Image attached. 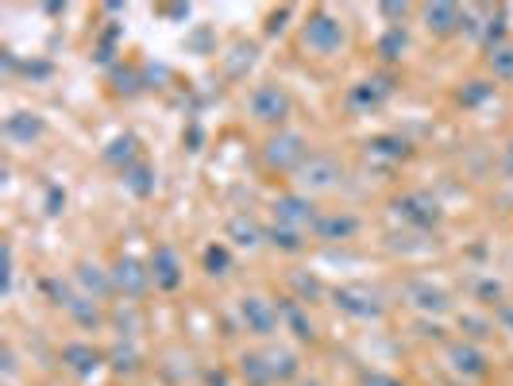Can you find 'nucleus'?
Masks as SVG:
<instances>
[{
  "mask_svg": "<svg viewBox=\"0 0 513 386\" xmlns=\"http://www.w3.org/2000/svg\"><path fill=\"white\" fill-rule=\"evenodd\" d=\"M344 43H348V31H344V24H340L332 12H324V8L309 12V20L301 24V47H305L309 55L332 58L344 51Z\"/></svg>",
  "mask_w": 513,
  "mask_h": 386,
  "instance_id": "f257e3e1",
  "label": "nucleus"
},
{
  "mask_svg": "<svg viewBox=\"0 0 513 386\" xmlns=\"http://www.w3.org/2000/svg\"><path fill=\"white\" fill-rule=\"evenodd\" d=\"M278 313H282V325L294 332L297 340H317V329H313V321H309V313H305V305L297 302V298H282L278 302Z\"/></svg>",
  "mask_w": 513,
  "mask_h": 386,
  "instance_id": "f3484780",
  "label": "nucleus"
},
{
  "mask_svg": "<svg viewBox=\"0 0 513 386\" xmlns=\"http://www.w3.org/2000/svg\"><path fill=\"white\" fill-rule=\"evenodd\" d=\"M112 282H116V290L124 294V298H147V290L155 286V278H151V263H139L135 255H120L116 259V267H112Z\"/></svg>",
  "mask_w": 513,
  "mask_h": 386,
  "instance_id": "20e7f679",
  "label": "nucleus"
},
{
  "mask_svg": "<svg viewBox=\"0 0 513 386\" xmlns=\"http://www.w3.org/2000/svg\"><path fill=\"white\" fill-rule=\"evenodd\" d=\"M405 298H409V305H413L417 313H425V317H444V313L452 309V294H448L444 286H436L432 278H413V282L405 286Z\"/></svg>",
  "mask_w": 513,
  "mask_h": 386,
  "instance_id": "39448f33",
  "label": "nucleus"
},
{
  "mask_svg": "<svg viewBox=\"0 0 513 386\" xmlns=\"http://www.w3.org/2000/svg\"><path fill=\"white\" fill-rule=\"evenodd\" d=\"M340 178H344V166L336 163L332 155H309L305 166L297 170L301 190H332Z\"/></svg>",
  "mask_w": 513,
  "mask_h": 386,
  "instance_id": "9b49d317",
  "label": "nucleus"
},
{
  "mask_svg": "<svg viewBox=\"0 0 513 386\" xmlns=\"http://www.w3.org/2000/svg\"><path fill=\"white\" fill-rule=\"evenodd\" d=\"M490 74L494 78H502V82H510L513 78V47L510 43H498V47H490Z\"/></svg>",
  "mask_w": 513,
  "mask_h": 386,
  "instance_id": "b1692460",
  "label": "nucleus"
},
{
  "mask_svg": "<svg viewBox=\"0 0 513 386\" xmlns=\"http://www.w3.org/2000/svg\"><path fill=\"white\" fill-rule=\"evenodd\" d=\"M305 386H324V383H317V379H309V383H305Z\"/></svg>",
  "mask_w": 513,
  "mask_h": 386,
  "instance_id": "f704fd0d",
  "label": "nucleus"
},
{
  "mask_svg": "<svg viewBox=\"0 0 513 386\" xmlns=\"http://www.w3.org/2000/svg\"><path fill=\"white\" fill-rule=\"evenodd\" d=\"M151 278H155V290L162 294H174L182 282H186V271H182V259L170 244H159L151 251Z\"/></svg>",
  "mask_w": 513,
  "mask_h": 386,
  "instance_id": "9d476101",
  "label": "nucleus"
},
{
  "mask_svg": "<svg viewBox=\"0 0 513 386\" xmlns=\"http://www.w3.org/2000/svg\"><path fill=\"white\" fill-rule=\"evenodd\" d=\"M58 305L78 321L81 329H97V325H101V309H97L93 298H85V294H66V290H62V294H58Z\"/></svg>",
  "mask_w": 513,
  "mask_h": 386,
  "instance_id": "6ab92c4d",
  "label": "nucleus"
},
{
  "mask_svg": "<svg viewBox=\"0 0 513 386\" xmlns=\"http://www.w3.org/2000/svg\"><path fill=\"white\" fill-rule=\"evenodd\" d=\"M124 182L132 186L135 197H147V193L155 190V178H151V166H147V163L128 166V170H124Z\"/></svg>",
  "mask_w": 513,
  "mask_h": 386,
  "instance_id": "a878e982",
  "label": "nucleus"
},
{
  "mask_svg": "<svg viewBox=\"0 0 513 386\" xmlns=\"http://www.w3.org/2000/svg\"><path fill=\"white\" fill-rule=\"evenodd\" d=\"M363 386H405V383H398V379H386V375H371Z\"/></svg>",
  "mask_w": 513,
  "mask_h": 386,
  "instance_id": "2f4dec72",
  "label": "nucleus"
},
{
  "mask_svg": "<svg viewBox=\"0 0 513 386\" xmlns=\"http://www.w3.org/2000/svg\"><path fill=\"white\" fill-rule=\"evenodd\" d=\"M502 170L513 178V139H510V147H506V159H502Z\"/></svg>",
  "mask_w": 513,
  "mask_h": 386,
  "instance_id": "72a5a7b5",
  "label": "nucleus"
},
{
  "mask_svg": "<svg viewBox=\"0 0 513 386\" xmlns=\"http://www.w3.org/2000/svg\"><path fill=\"white\" fill-rule=\"evenodd\" d=\"M274 217H278L282 228H294V232H309L313 224L321 221L317 205H313L309 197H301V193H286V197H278V201H274Z\"/></svg>",
  "mask_w": 513,
  "mask_h": 386,
  "instance_id": "6e6552de",
  "label": "nucleus"
},
{
  "mask_svg": "<svg viewBox=\"0 0 513 386\" xmlns=\"http://www.w3.org/2000/svg\"><path fill=\"white\" fill-rule=\"evenodd\" d=\"M228 240H232V244H240V248H259V244H263V232H259V224L255 221L236 217V221L228 224Z\"/></svg>",
  "mask_w": 513,
  "mask_h": 386,
  "instance_id": "5701e85b",
  "label": "nucleus"
},
{
  "mask_svg": "<svg viewBox=\"0 0 513 386\" xmlns=\"http://www.w3.org/2000/svg\"><path fill=\"white\" fill-rule=\"evenodd\" d=\"M240 317L247 332H255V336H274L278 325H282V313H278V305L263 298V294H247L240 302Z\"/></svg>",
  "mask_w": 513,
  "mask_h": 386,
  "instance_id": "423d86ee",
  "label": "nucleus"
},
{
  "mask_svg": "<svg viewBox=\"0 0 513 386\" xmlns=\"http://www.w3.org/2000/svg\"><path fill=\"white\" fill-rule=\"evenodd\" d=\"M355 228H359V221L355 217H340V213H328V217H321V221L313 224V232L321 240H348Z\"/></svg>",
  "mask_w": 513,
  "mask_h": 386,
  "instance_id": "412c9836",
  "label": "nucleus"
},
{
  "mask_svg": "<svg viewBox=\"0 0 513 386\" xmlns=\"http://www.w3.org/2000/svg\"><path fill=\"white\" fill-rule=\"evenodd\" d=\"M209 386H232L228 383V371H209Z\"/></svg>",
  "mask_w": 513,
  "mask_h": 386,
  "instance_id": "473e14b6",
  "label": "nucleus"
},
{
  "mask_svg": "<svg viewBox=\"0 0 513 386\" xmlns=\"http://www.w3.org/2000/svg\"><path fill=\"white\" fill-rule=\"evenodd\" d=\"M394 93V82L390 78H367V82H359V85H351V93H348V105L355 112H367V109H378L386 97Z\"/></svg>",
  "mask_w": 513,
  "mask_h": 386,
  "instance_id": "ddd939ff",
  "label": "nucleus"
},
{
  "mask_svg": "<svg viewBox=\"0 0 513 386\" xmlns=\"http://www.w3.org/2000/svg\"><path fill=\"white\" fill-rule=\"evenodd\" d=\"M74 278H78L81 294H85V298H93V302H101V298H108V294L116 290V282H112V271H101L97 263H78Z\"/></svg>",
  "mask_w": 513,
  "mask_h": 386,
  "instance_id": "4468645a",
  "label": "nucleus"
},
{
  "mask_svg": "<svg viewBox=\"0 0 513 386\" xmlns=\"http://www.w3.org/2000/svg\"><path fill=\"white\" fill-rule=\"evenodd\" d=\"M486 97H494V85L490 82H467L459 89V101L463 105H483Z\"/></svg>",
  "mask_w": 513,
  "mask_h": 386,
  "instance_id": "c756f323",
  "label": "nucleus"
},
{
  "mask_svg": "<svg viewBox=\"0 0 513 386\" xmlns=\"http://www.w3.org/2000/svg\"><path fill=\"white\" fill-rule=\"evenodd\" d=\"M494 321H498V325H502V329H506L513 336V305L510 302L498 305V317H494Z\"/></svg>",
  "mask_w": 513,
  "mask_h": 386,
  "instance_id": "7c9ffc66",
  "label": "nucleus"
},
{
  "mask_svg": "<svg viewBox=\"0 0 513 386\" xmlns=\"http://www.w3.org/2000/svg\"><path fill=\"white\" fill-rule=\"evenodd\" d=\"M240 375H243V383H247V386H278L267 352H243V356H240Z\"/></svg>",
  "mask_w": 513,
  "mask_h": 386,
  "instance_id": "a211bd4d",
  "label": "nucleus"
},
{
  "mask_svg": "<svg viewBox=\"0 0 513 386\" xmlns=\"http://www.w3.org/2000/svg\"><path fill=\"white\" fill-rule=\"evenodd\" d=\"M444 359H448V367L456 371L459 379H486V371H490L486 352L479 344H471V340H452Z\"/></svg>",
  "mask_w": 513,
  "mask_h": 386,
  "instance_id": "0eeeda50",
  "label": "nucleus"
},
{
  "mask_svg": "<svg viewBox=\"0 0 513 386\" xmlns=\"http://www.w3.org/2000/svg\"><path fill=\"white\" fill-rule=\"evenodd\" d=\"M463 12L467 8H459V4H429L421 16H425V28L432 35H452V31L463 28Z\"/></svg>",
  "mask_w": 513,
  "mask_h": 386,
  "instance_id": "dca6fc26",
  "label": "nucleus"
},
{
  "mask_svg": "<svg viewBox=\"0 0 513 386\" xmlns=\"http://www.w3.org/2000/svg\"><path fill=\"white\" fill-rule=\"evenodd\" d=\"M47 132V124H43V116H35V112H12L8 120H4V136L16 139V143H31V139H39Z\"/></svg>",
  "mask_w": 513,
  "mask_h": 386,
  "instance_id": "aec40b11",
  "label": "nucleus"
},
{
  "mask_svg": "<svg viewBox=\"0 0 513 386\" xmlns=\"http://www.w3.org/2000/svg\"><path fill=\"white\" fill-rule=\"evenodd\" d=\"M247 112L259 120V124H286V116L294 112V101L286 93V85L278 82H263L251 89L247 97Z\"/></svg>",
  "mask_w": 513,
  "mask_h": 386,
  "instance_id": "f03ea898",
  "label": "nucleus"
},
{
  "mask_svg": "<svg viewBox=\"0 0 513 386\" xmlns=\"http://www.w3.org/2000/svg\"><path fill=\"white\" fill-rule=\"evenodd\" d=\"M394 209H398V217L405 224H413V228H432V224H440V205L432 201L429 193H405L394 201Z\"/></svg>",
  "mask_w": 513,
  "mask_h": 386,
  "instance_id": "f8f14e48",
  "label": "nucleus"
},
{
  "mask_svg": "<svg viewBox=\"0 0 513 386\" xmlns=\"http://www.w3.org/2000/svg\"><path fill=\"white\" fill-rule=\"evenodd\" d=\"M405 47H409V35H405L402 24H390V31L378 39V55L386 58V62H398L405 55Z\"/></svg>",
  "mask_w": 513,
  "mask_h": 386,
  "instance_id": "4be33fe9",
  "label": "nucleus"
},
{
  "mask_svg": "<svg viewBox=\"0 0 513 386\" xmlns=\"http://www.w3.org/2000/svg\"><path fill=\"white\" fill-rule=\"evenodd\" d=\"M105 163L120 166V170H128V166H135V139L132 136H120L112 147L105 151Z\"/></svg>",
  "mask_w": 513,
  "mask_h": 386,
  "instance_id": "bb28decb",
  "label": "nucleus"
},
{
  "mask_svg": "<svg viewBox=\"0 0 513 386\" xmlns=\"http://www.w3.org/2000/svg\"><path fill=\"white\" fill-rule=\"evenodd\" d=\"M332 305H336L340 313L355 317V321H378V317H382L378 294L359 290V286H340V290H332Z\"/></svg>",
  "mask_w": 513,
  "mask_h": 386,
  "instance_id": "1a4fd4ad",
  "label": "nucleus"
},
{
  "mask_svg": "<svg viewBox=\"0 0 513 386\" xmlns=\"http://www.w3.org/2000/svg\"><path fill=\"white\" fill-rule=\"evenodd\" d=\"M62 363H66L74 375H81V379H85V375H93V371L105 363V356H101L93 344H85V340H74V344H66V348H62Z\"/></svg>",
  "mask_w": 513,
  "mask_h": 386,
  "instance_id": "2eb2a0df",
  "label": "nucleus"
},
{
  "mask_svg": "<svg viewBox=\"0 0 513 386\" xmlns=\"http://www.w3.org/2000/svg\"><path fill=\"white\" fill-rule=\"evenodd\" d=\"M228 267H232V251L224 244H209L205 248V271L209 275H228Z\"/></svg>",
  "mask_w": 513,
  "mask_h": 386,
  "instance_id": "cd10ccee",
  "label": "nucleus"
},
{
  "mask_svg": "<svg viewBox=\"0 0 513 386\" xmlns=\"http://www.w3.org/2000/svg\"><path fill=\"white\" fill-rule=\"evenodd\" d=\"M367 147H371V155H378V159H405L409 155V143L398 136H378Z\"/></svg>",
  "mask_w": 513,
  "mask_h": 386,
  "instance_id": "393cba45",
  "label": "nucleus"
},
{
  "mask_svg": "<svg viewBox=\"0 0 513 386\" xmlns=\"http://www.w3.org/2000/svg\"><path fill=\"white\" fill-rule=\"evenodd\" d=\"M267 236H270V244H274V248L290 251V255H294V251L305 248V240H301V232H294V228H282V224H274V228H270Z\"/></svg>",
  "mask_w": 513,
  "mask_h": 386,
  "instance_id": "c85d7f7f",
  "label": "nucleus"
},
{
  "mask_svg": "<svg viewBox=\"0 0 513 386\" xmlns=\"http://www.w3.org/2000/svg\"><path fill=\"white\" fill-rule=\"evenodd\" d=\"M309 155H313V151H309V139L301 136V132H278V136L267 143V166L286 170V174H297Z\"/></svg>",
  "mask_w": 513,
  "mask_h": 386,
  "instance_id": "7ed1b4c3",
  "label": "nucleus"
}]
</instances>
